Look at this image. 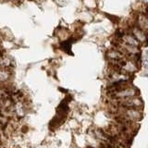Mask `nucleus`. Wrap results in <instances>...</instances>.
<instances>
[{
    "label": "nucleus",
    "mask_w": 148,
    "mask_h": 148,
    "mask_svg": "<svg viewBox=\"0 0 148 148\" xmlns=\"http://www.w3.org/2000/svg\"><path fill=\"white\" fill-rule=\"evenodd\" d=\"M117 102L119 106H122V108H126L141 109L143 105V101L141 100L140 97H138V96H132V97H129V98L119 99L117 100Z\"/></svg>",
    "instance_id": "1"
},
{
    "label": "nucleus",
    "mask_w": 148,
    "mask_h": 148,
    "mask_svg": "<svg viewBox=\"0 0 148 148\" xmlns=\"http://www.w3.org/2000/svg\"><path fill=\"white\" fill-rule=\"evenodd\" d=\"M112 99H123V98H129V97L136 96V89L132 86H129L127 88H125L124 90L119 91L117 92H112L109 94Z\"/></svg>",
    "instance_id": "2"
},
{
    "label": "nucleus",
    "mask_w": 148,
    "mask_h": 148,
    "mask_svg": "<svg viewBox=\"0 0 148 148\" xmlns=\"http://www.w3.org/2000/svg\"><path fill=\"white\" fill-rule=\"evenodd\" d=\"M132 32L131 34L135 37V38L141 43H145V42L147 40V35L146 32L145 31H143L142 29H140L138 26H134L132 28Z\"/></svg>",
    "instance_id": "3"
},
{
    "label": "nucleus",
    "mask_w": 148,
    "mask_h": 148,
    "mask_svg": "<svg viewBox=\"0 0 148 148\" xmlns=\"http://www.w3.org/2000/svg\"><path fill=\"white\" fill-rule=\"evenodd\" d=\"M137 25L140 29L145 31V32H148V16L146 14H139L137 17Z\"/></svg>",
    "instance_id": "4"
},
{
    "label": "nucleus",
    "mask_w": 148,
    "mask_h": 148,
    "mask_svg": "<svg viewBox=\"0 0 148 148\" xmlns=\"http://www.w3.org/2000/svg\"><path fill=\"white\" fill-rule=\"evenodd\" d=\"M121 41L124 44L132 45V46H135V47H138L139 45H140V42H139L132 34H125L121 38Z\"/></svg>",
    "instance_id": "5"
},
{
    "label": "nucleus",
    "mask_w": 148,
    "mask_h": 148,
    "mask_svg": "<svg viewBox=\"0 0 148 148\" xmlns=\"http://www.w3.org/2000/svg\"><path fill=\"white\" fill-rule=\"evenodd\" d=\"M108 58L111 60V61H117V60H120L122 58H125V55L118 49H112L108 53Z\"/></svg>",
    "instance_id": "6"
},
{
    "label": "nucleus",
    "mask_w": 148,
    "mask_h": 148,
    "mask_svg": "<svg viewBox=\"0 0 148 148\" xmlns=\"http://www.w3.org/2000/svg\"><path fill=\"white\" fill-rule=\"evenodd\" d=\"M9 71L7 69H0V82H6L9 79Z\"/></svg>",
    "instance_id": "7"
},
{
    "label": "nucleus",
    "mask_w": 148,
    "mask_h": 148,
    "mask_svg": "<svg viewBox=\"0 0 148 148\" xmlns=\"http://www.w3.org/2000/svg\"><path fill=\"white\" fill-rule=\"evenodd\" d=\"M112 148H126V146L123 145H120V143H116V145H111Z\"/></svg>",
    "instance_id": "8"
},
{
    "label": "nucleus",
    "mask_w": 148,
    "mask_h": 148,
    "mask_svg": "<svg viewBox=\"0 0 148 148\" xmlns=\"http://www.w3.org/2000/svg\"><path fill=\"white\" fill-rule=\"evenodd\" d=\"M143 66L146 69H148V58H145V60H143Z\"/></svg>",
    "instance_id": "9"
},
{
    "label": "nucleus",
    "mask_w": 148,
    "mask_h": 148,
    "mask_svg": "<svg viewBox=\"0 0 148 148\" xmlns=\"http://www.w3.org/2000/svg\"><path fill=\"white\" fill-rule=\"evenodd\" d=\"M147 16H148V10H147Z\"/></svg>",
    "instance_id": "10"
}]
</instances>
